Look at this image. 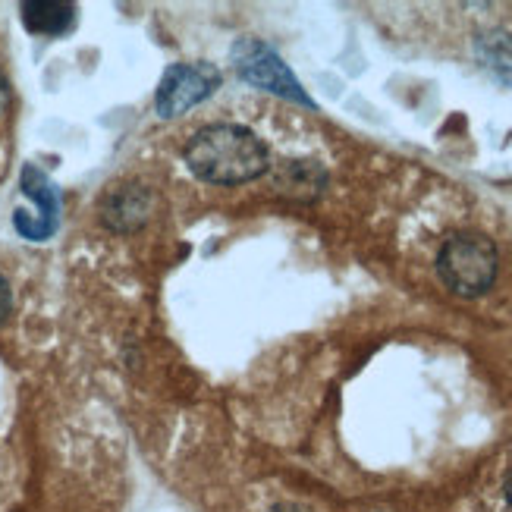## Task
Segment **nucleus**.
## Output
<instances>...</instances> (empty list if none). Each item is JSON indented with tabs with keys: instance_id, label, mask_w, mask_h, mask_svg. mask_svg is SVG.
I'll return each instance as SVG.
<instances>
[{
	"instance_id": "nucleus-1",
	"label": "nucleus",
	"mask_w": 512,
	"mask_h": 512,
	"mask_svg": "<svg viewBox=\"0 0 512 512\" xmlns=\"http://www.w3.org/2000/svg\"><path fill=\"white\" fill-rule=\"evenodd\" d=\"M186 164L205 183L239 186L267 170V148L246 126L214 123L192 136L186 145Z\"/></svg>"
},
{
	"instance_id": "nucleus-2",
	"label": "nucleus",
	"mask_w": 512,
	"mask_h": 512,
	"mask_svg": "<svg viewBox=\"0 0 512 512\" xmlns=\"http://www.w3.org/2000/svg\"><path fill=\"white\" fill-rule=\"evenodd\" d=\"M437 274L459 296H481L497 277V249L481 233H456L443 242Z\"/></svg>"
},
{
	"instance_id": "nucleus-3",
	"label": "nucleus",
	"mask_w": 512,
	"mask_h": 512,
	"mask_svg": "<svg viewBox=\"0 0 512 512\" xmlns=\"http://www.w3.org/2000/svg\"><path fill=\"white\" fill-rule=\"evenodd\" d=\"M230 54L236 63V73L246 82L264 88V92H274L280 98H289V101H299V104L311 107V98L305 95L299 79L289 73V66L271 48H267V44H261L255 38H239Z\"/></svg>"
},
{
	"instance_id": "nucleus-4",
	"label": "nucleus",
	"mask_w": 512,
	"mask_h": 512,
	"mask_svg": "<svg viewBox=\"0 0 512 512\" xmlns=\"http://www.w3.org/2000/svg\"><path fill=\"white\" fill-rule=\"evenodd\" d=\"M220 85V73L211 63H176L164 73L158 95H154V107L164 120L186 114L189 107L202 104L205 98L214 95Z\"/></svg>"
},
{
	"instance_id": "nucleus-5",
	"label": "nucleus",
	"mask_w": 512,
	"mask_h": 512,
	"mask_svg": "<svg viewBox=\"0 0 512 512\" xmlns=\"http://www.w3.org/2000/svg\"><path fill=\"white\" fill-rule=\"evenodd\" d=\"M19 189H22V195L32 198L38 214L32 220H13L16 233L32 239V242L54 236L57 220H60V195H57V186L51 183V176L44 170H38L35 164H26L22 167V176H19Z\"/></svg>"
},
{
	"instance_id": "nucleus-6",
	"label": "nucleus",
	"mask_w": 512,
	"mask_h": 512,
	"mask_svg": "<svg viewBox=\"0 0 512 512\" xmlns=\"http://www.w3.org/2000/svg\"><path fill=\"white\" fill-rule=\"evenodd\" d=\"M151 211V195L142 186H120L101 205V220L114 230H136Z\"/></svg>"
},
{
	"instance_id": "nucleus-7",
	"label": "nucleus",
	"mask_w": 512,
	"mask_h": 512,
	"mask_svg": "<svg viewBox=\"0 0 512 512\" xmlns=\"http://www.w3.org/2000/svg\"><path fill=\"white\" fill-rule=\"evenodd\" d=\"M76 7L60 4V0H29L22 4V26L35 35H63L73 26Z\"/></svg>"
},
{
	"instance_id": "nucleus-8",
	"label": "nucleus",
	"mask_w": 512,
	"mask_h": 512,
	"mask_svg": "<svg viewBox=\"0 0 512 512\" xmlns=\"http://www.w3.org/2000/svg\"><path fill=\"white\" fill-rule=\"evenodd\" d=\"M475 54L484 63L487 73H494L500 82L512 85V38L506 32H484V35H478Z\"/></svg>"
},
{
	"instance_id": "nucleus-9",
	"label": "nucleus",
	"mask_w": 512,
	"mask_h": 512,
	"mask_svg": "<svg viewBox=\"0 0 512 512\" xmlns=\"http://www.w3.org/2000/svg\"><path fill=\"white\" fill-rule=\"evenodd\" d=\"M10 308H13V296H10V283L0 277V324L7 321V315H10Z\"/></svg>"
},
{
	"instance_id": "nucleus-10",
	"label": "nucleus",
	"mask_w": 512,
	"mask_h": 512,
	"mask_svg": "<svg viewBox=\"0 0 512 512\" xmlns=\"http://www.w3.org/2000/svg\"><path fill=\"white\" fill-rule=\"evenodd\" d=\"M7 98H10V92H7V82H4V79H0V110H4V107H7Z\"/></svg>"
},
{
	"instance_id": "nucleus-11",
	"label": "nucleus",
	"mask_w": 512,
	"mask_h": 512,
	"mask_svg": "<svg viewBox=\"0 0 512 512\" xmlns=\"http://www.w3.org/2000/svg\"><path fill=\"white\" fill-rule=\"evenodd\" d=\"M503 494H506V500H509V506H512V472L506 475V484H503Z\"/></svg>"
},
{
	"instance_id": "nucleus-12",
	"label": "nucleus",
	"mask_w": 512,
	"mask_h": 512,
	"mask_svg": "<svg viewBox=\"0 0 512 512\" xmlns=\"http://www.w3.org/2000/svg\"><path fill=\"white\" fill-rule=\"evenodd\" d=\"M274 512H302V509H296V506H277Z\"/></svg>"
}]
</instances>
